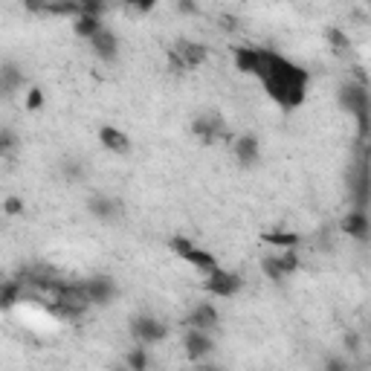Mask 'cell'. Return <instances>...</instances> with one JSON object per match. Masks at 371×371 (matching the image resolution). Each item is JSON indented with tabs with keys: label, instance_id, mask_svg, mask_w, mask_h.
Segmentation results:
<instances>
[{
	"label": "cell",
	"instance_id": "11",
	"mask_svg": "<svg viewBox=\"0 0 371 371\" xmlns=\"http://www.w3.org/2000/svg\"><path fill=\"white\" fill-rule=\"evenodd\" d=\"M191 134L201 142H215L218 137H224V119L218 113H203L191 122Z\"/></svg>",
	"mask_w": 371,
	"mask_h": 371
},
{
	"label": "cell",
	"instance_id": "31",
	"mask_svg": "<svg viewBox=\"0 0 371 371\" xmlns=\"http://www.w3.org/2000/svg\"><path fill=\"white\" fill-rule=\"evenodd\" d=\"M325 371H348V363H342V360H331V363H325Z\"/></svg>",
	"mask_w": 371,
	"mask_h": 371
},
{
	"label": "cell",
	"instance_id": "19",
	"mask_svg": "<svg viewBox=\"0 0 371 371\" xmlns=\"http://www.w3.org/2000/svg\"><path fill=\"white\" fill-rule=\"evenodd\" d=\"M102 27H105V23H102L99 15H76V18H73V32H76L79 38H84V41L90 35H96Z\"/></svg>",
	"mask_w": 371,
	"mask_h": 371
},
{
	"label": "cell",
	"instance_id": "32",
	"mask_svg": "<svg viewBox=\"0 0 371 371\" xmlns=\"http://www.w3.org/2000/svg\"><path fill=\"white\" fill-rule=\"evenodd\" d=\"M345 345H348L351 351H357V348H360V337H357V334H348V337H345Z\"/></svg>",
	"mask_w": 371,
	"mask_h": 371
},
{
	"label": "cell",
	"instance_id": "21",
	"mask_svg": "<svg viewBox=\"0 0 371 371\" xmlns=\"http://www.w3.org/2000/svg\"><path fill=\"white\" fill-rule=\"evenodd\" d=\"M325 38H328V44H331V49H334L337 56H348V49H351V38L345 35L342 30L328 27V30H325Z\"/></svg>",
	"mask_w": 371,
	"mask_h": 371
},
{
	"label": "cell",
	"instance_id": "7",
	"mask_svg": "<svg viewBox=\"0 0 371 371\" xmlns=\"http://www.w3.org/2000/svg\"><path fill=\"white\" fill-rule=\"evenodd\" d=\"M232 58H235V70H241L244 76L258 79L264 73V49H258V46H235Z\"/></svg>",
	"mask_w": 371,
	"mask_h": 371
},
{
	"label": "cell",
	"instance_id": "9",
	"mask_svg": "<svg viewBox=\"0 0 371 371\" xmlns=\"http://www.w3.org/2000/svg\"><path fill=\"white\" fill-rule=\"evenodd\" d=\"M84 293L90 305H111V299L116 296V284L111 276H93L84 282Z\"/></svg>",
	"mask_w": 371,
	"mask_h": 371
},
{
	"label": "cell",
	"instance_id": "30",
	"mask_svg": "<svg viewBox=\"0 0 371 371\" xmlns=\"http://www.w3.org/2000/svg\"><path fill=\"white\" fill-rule=\"evenodd\" d=\"M177 12H180V15H186V18H194L201 9H197L194 0H177Z\"/></svg>",
	"mask_w": 371,
	"mask_h": 371
},
{
	"label": "cell",
	"instance_id": "6",
	"mask_svg": "<svg viewBox=\"0 0 371 371\" xmlns=\"http://www.w3.org/2000/svg\"><path fill=\"white\" fill-rule=\"evenodd\" d=\"M183 348H186V357L191 363H201L203 357H209L215 351V339L203 328H186V334H183Z\"/></svg>",
	"mask_w": 371,
	"mask_h": 371
},
{
	"label": "cell",
	"instance_id": "22",
	"mask_svg": "<svg viewBox=\"0 0 371 371\" xmlns=\"http://www.w3.org/2000/svg\"><path fill=\"white\" fill-rule=\"evenodd\" d=\"M125 365H128L131 371H148V368H151V357H148L145 345H137V348H131V351L125 354Z\"/></svg>",
	"mask_w": 371,
	"mask_h": 371
},
{
	"label": "cell",
	"instance_id": "26",
	"mask_svg": "<svg viewBox=\"0 0 371 371\" xmlns=\"http://www.w3.org/2000/svg\"><path fill=\"white\" fill-rule=\"evenodd\" d=\"M15 145H18V134H15V131H9V128L0 131V160H4Z\"/></svg>",
	"mask_w": 371,
	"mask_h": 371
},
{
	"label": "cell",
	"instance_id": "1",
	"mask_svg": "<svg viewBox=\"0 0 371 371\" xmlns=\"http://www.w3.org/2000/svg\"><path fill=\"white\" fill-rule=\"evenodd\" d=\"M258 79H261L267 96L273 99V102H279L284 111H293V108H299L305 102L308 70L296 67L284 56L273 53V49H264V73Z\"/></svg>",
	"mask_w": 371,
	"mask_h": 371
},
{
	"label": "cell",
	"instance_id": "29",
	"mask_svg": "<svg viewBox=\"0 0 371 371\" xmlns=\"http://www.w3.org/2000/svg\"><path fill=\"white\" fill-rule=\"evenodd\" d=\"M4 212L6 215H20L23 212V201H20V197H6V201H4Z\"/></svg>",
	"mask_w": 371,
	"mask_h": 371
},
{
	"label": "cell",
	"instance_id": "28",
	"mask_svg": "<svg viewBox=\"0 0 371 371\" xmlns=\"http://www.w3.org/2000/svg\"><path fill=\"white\" fill-rule=\"evenodd\" d=\"M125 6L134 9L137 15H145V12H151L157 6V0H125Z\"/></svg>",
	"mask_w": 371,
	"mask_h": 371
},
{
	"label": "cell",
	"instance_id": "2",
	"mask_svg": "<svg viewBox=\"0 0 371 371\" xmlns=\"http://www.w3.org/2000/svg\"><path fill=\"white\" fill-rule=\"evenodd\" d=\"M339 105L357 119V137L360 142L368 139V87L363 82H348L339 87Z\"/></svg>",
	"mask_w": 371,
	"mask_h": 371
},
{
	"label": "cell",
	"instance_id": "8",
	"mask_svg": "<svg viewBox=\"0 0 371 371\" xmlns=\"http://www.w3.org/2000/svg\"><path fill=\"white\" fill-rule=\"evenodd\" d=\"M23 84H27V73L15 61L0 64V99H12Z\"/></svg>",
	"mask_w": 371,
	"mask_h": 371
},
{
	"label": "cell",
	"instance_id": "5",
	"mask_svg": "<svg viewBox=\"0 0 371 371\" xmlns=\"http://www.w3.org/2000/svg\"><path fill=\"white\" fill-rule=\"evenodd\" d=\"M131 337L137 345H157L168 337V328L160 322L157 316H134L131 319Z\"/></svg>",
	"mask_w": 371,
	"mask_h": 371
},
{
	"label": "cell",
	"instance_id": "16",
	"mask_svg": "<svg viewBox=\"0 0 371 371\" xmlns=\"http://www.w3.org/2000/svg\"><path fill=\"white\" fill-rule=\"evenodd\" d=\"M218 319H220L218 308H215L212 302H201V305H197V308L186 316V325H189V328H203V331H209V328L218 325Z\"/></svg>",
	"mask_w": 371,
	"mask_h": 371
},
{
	"label": "cell",
	"instance_id": "3",
	"mask_svg": "<svg viewBox=\"0 0 371 371\" xmlns=\"http://www.w3.org/2000/svg\"><path fill=\"white\" fill-rule=\"evenodd\" d=\"M168 246H171V253L180 256L183 261H189L194 270H201V273H209L212 267H218L215 256H209L206 250H201V246H194L186 235H175V238L168 241Z\"/></svg>",
	"mask_w": 371,
	"mask_h": 371
},
{
	"label": "cell",
	"instance_id": "14",
	"mask_svg": "<svg viewBox=\"0 0 371 371\" xmlns=\"http://www.w3.org/2000/svg\"><path fill=\"white\" fill-rule=\"evenodd\" d=\"M171 53H175L186 64V70L189 67H201L209 58V49L203 44H197V41H177V46L171 49Z\"/></svg>",
	"mask_w": 371,
	"mask_h": 371
},
{
	"label": "cell",
	"instance_id": "20",
	"mask_svg": "<svg viewBox=\"0 0 371 371\" xmlns=\"http://www.w3.org/2000/svg\"><path fill=\"white\" fill-rule=\"evenodd\" d=\"M264 241L276 250H296L299 246V235L287 232V229H273V232H264Z\"/></svg>",
	"mask_w": 371,
	"mask_h": 371
},
{
	"label": "cell",
	"instance_id": "33",
	"mask_svg": "<svg viewBox=\"0 0 371 371\" xmlns=\"http://www.w3.org/2000/svg\"><path fill=\"white\" fill-rule=\"evenodd\" d=\"M220 27H224V30H235V18H220Z\"/></svg>",
	"mask_w": 371,
	"mask_h": 371
},
{
	"label": "cell",
	"instance_id": "10",
	"mask_svg": "<svg viewBox=\"0 0 371 371\" xmlns=\"http://www.w3.org/2000/svg\"><path fill=\"white\" fill-rule=\"evenodd\" d=\"M87 44L93 49V56H99L102 61H116V56H119V38L111 30H105V27L99 30L96 35H90Z\"/></svg>",
	"mask_w": 371,
	"mask_h": 371
},
{
	"label": "cell",
	"instance_id": "4",
	"mask_svg": "<svg viewBox=\"0 0 371 371\" xmlns=\"http://www.w3.org/2000/svg\"><path fill=\"white\" fill-rule=\"evenodd\" d=\"M241 287H244V279L238 273H229V270H220V267H212L203 282V290L209 296H220V299H232V296L241 293Z\"/></svg>",
	"mask_w": 371,
	"mask_h": 371
},
{
	"label": "cell",
	"instance_id": "15",
	"mask_svg": "<svg viewBox=\"0 0 371 371\" xmlns=\"http://www.w3.org/2000/svg\"><path fill=\"white\" fill-rule=\"evenodd\" d=\"M232 151H235V157H238L241 165H256L261 160V145H258V137H253V134L238 137L232 142Z\"/></svg>",
	"mask_w": 371,
	"mask_h": 371
},
{
	"label": "cell",
	"instance_id": "24",
	"mask_svg": "<svg viewBox=\"0 0 371 371\" xmlns=\"http://www.w3.org/2000/svg\"><path fill=\"white\" fill-rule=\"evenodd\" d=\"M261 270H264V276H267L270 282L284 279V270H282V264H279V258H276V256H267V258L261 261Z\"/></svg>",
	"mask_w": 371,
	"mask_h": 371
},
{
	"label": "cell",
	"instance_id": "17",
	"mask_svg": "<svg viewBox=\"0 0 371 371\" xmlns=\"http://www.w3.org/2000/svg\"><path fill=\"white\" fill-rule=\"evenodd\" d=\"M87 209H90V215L99 218V220H116V218L122 215V203L116 201V197H105V194L90 197Z\"/></svg>",
	"mask_w": 371,
	"mask_h": 371
},
{
	"label": "cell",
	"instance_id": "12",
	"mask_svg": "<svg viewBox=\"0 0 371 371\" xmlns=\"http://www.w3.org/2000/svg\"><path fill=\"white\" fill-rule=\"evenodd\" d=\"M342 232L348 235V238H354V241H360V244H365L368 241V232H371L365 209H354V212L345 215L342 218Z\"/></svg>",
	"mask_w": 371,
	"mask_h": 371
},
{
	"label": "cell",
	"instance_id": "18",
	"mask_svg": "<svg viewBox=\"0 0 371 371\" xmlns=\"http://www.w3.org/2000/svg\"><path fill=\"white\" fill-rule=\"evenodd\" d=\"M23 296V282L20 279H9V282H0V310H9L20 302Z\"/></svg>",
	"mask_w": 371,
	"mask_h": 371
},
{
	"label": "cell",
	"instance_id": "27",
	"mask_svg": "<svg viewBox=\"0 0 371 371\" xmlns=\"http://www.w3.org/2000/svg\"><path fill=\"white\" fill-rule=\"evenodd\" d=\"M44 108V90L30 87L27 90V111H41Z\"/></svg>",
	"mask_w": 371,
	"mask_h": 371
},
{
	"label": "cell",
	"instance_id": "23",
	"mask_svg": "<svg viewBox=\"0 0 371 371\" xmlns=\"http://www.w3.org/2000/svg\"><path fill=\"white\" fill-rule=\"evenodd\" d=\"M279 264H282V270H284V276H290V273H296V270L302 267V261H299V256H296L293 250H279Z\"/></svg>",
	"mask_w": 371,
	"mask_h": 371
},
{
	"label": "cell",
	"instance_id": "13",
	"mask_svg": "<svg viewBox=\"0 0 371 371\" xmlns=\"http://www.w3.org/2000/svg\"><path fill=\"white\" fill-rule=\"evenodd\" d=\"M99 142H102L113 154H128L131 151V137L122 128H116V125H102V128H99Z\"/></svg>",
	"mask_w": 371,
	"mask_h": 371
},
{
	"label": "cell",
	"instance_id": "25",
	"mask_svg": "<svg viewBox=\"0 0 371 371\" xmlns=\"http://www.w3.org/2000/svg\"><path fill=\"white\" fill-rule=\"evenodd\" d=\"M108 9V0H79V15H99Z\"/></svg>",
	"mask_w": 371,
	"mask_h": 371
}]
</instances>
